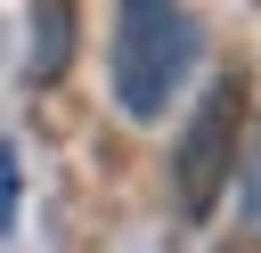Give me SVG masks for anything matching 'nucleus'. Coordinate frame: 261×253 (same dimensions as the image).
Wrapping results in <instances>:
<instances>
[{
  "mask_svg": "<svg viewBox=\"0 0 261 253\" xmlns=\"http://www.w3.org/2000/svg\"><path fill=\"white\" fill-rule=\"evenodd\" d=\"M245 114H253V82L245 65H220L204 82V98L188 106V131L171 147V188H179V220H212L220 188L237 180V139H245Z\"/></svg>",
  "mask_w": 261,
  "mask_h": 253,
  "instance_id": "f03ea898",
  "label": "nucleus"
},
{
  "mask_svg": "<svg viewBox=\"0 0 261 253\" xmlns=\"http://www.w3.org/2000/svg\"><path fill=\"white\" fill-rule=\"evenodd\" d=\"M0 229H16V147H0Z\"/></svg>",
  "mask_w": 261,
  "mask_h": 253,
  "instance_id": "39448f33",
  "label": "nucleus"
},
{
  "mask_svg": "<svg viewBox=\"0 0 261 253\" xmlns=\"http://www.w3.org/2000/svg\"><path fill=\"white\" fill-rule=\"evenodd\" d=\"M65 65H73V0H33V49H24V73L49 90Z\"/></svg>",
  "mask_w": 261,
  "mask_h": 253,
  "instance_id": "7ed1b4c3",
  "label": "nucleus"
},
{
  "mask_svg": "<svg viewBox=\"0 0 261 253\" xmlns=\"http://www.w3.org/2000/svg\"><path fill=\"white\" fill-rule=\"evenodd\" d=\"M237 212H245V229L261 237V122H253V139H245V196H237Z\"/></svg>",
  "mask_w": 261,
  "mask_h": 253,
  "instance_id": "20e7f679",
  "label": "nucleus"
},
{
  "mask_svg": "<svg viewBox=\"0 0 261 253\" xmlns=\"http://www.w3.org/2000/svg\"><path fill=\"white\" fill-rule=\"evenodd\" d=\"M188 65H196V16L179 0H122L114 8V65L106 73H114L122 114L155 122L171 106V90H179Z\"/></svg>",
  "mask_w": 261,
  "mask_h": 253,
  "instance_id": "f257e3e1",
  "label": "nucleus"
}]
</instances>
